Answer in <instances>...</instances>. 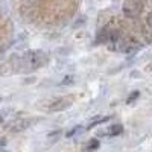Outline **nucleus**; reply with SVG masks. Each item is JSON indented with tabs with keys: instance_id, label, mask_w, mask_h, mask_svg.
Listing matches in <instances>:
<instances>
[{
	"instance_id": "1",
	"label": "nucleus",
	"mask_w": 152,
	"mask_h": 152,
	"mask_svg": "<svg viewBox=\"0 0 152 152\" xmlns=\"http://www.w3.org/2000/svg\"><path fill=\"white\" fill-rule=\"evenodd\" d=\"M23 66L28 70H37L47 64V53L43 50H28L23 55Z\"/></svg>"
},
{
	"instance_id": "2",
	"label": "nucleus",
	"mask_w": 152,
	"mask_h": 152,
	"mask_svg": "<svg viewBox=\"0 0 152 152\" xmlns=\"http://www.w3.org/2000/svg\"><path fill=\"white\" fill-rule=\"evenodd\" d=\"M122 12L128 18L140 17V14L143 12V2L142 0H125L122 6Z\"/></svg>"
},
{
	"instance_id": "3",
	"label": "nucleus",
	"mask_w": 152,
	"mask_h": 152,
	"mask_svg": "<svg viewBox=\"0 0 152 152\" xmlns=\"http://www.w3.org/2000/svg\"><path fill=\"white\" fill-rule=\"evenodd\" d=\"M73 104V97L72 96H64V97H58L55 99L52 104L49 105V111H52V113H56V111H64L67 108H70Z\"/></svg>"
},
{
	"instance_id": "4",
	"label": "nucleus",
	"mask_w": 152,
	"mask_h": 152,
	"mask_svg": "<svg viewBox=\"0 0 152 152\" xmlns=\"http://www.w3.org/2000/svg\"><path fill=\"white\" fill-rule=\"evenodd\" d=\"M31 125H32L31 119H18V120H15L14 123L11 125V131L12 132H21L24 129H28Z\"/></svg>"
},
{
	"instance_id": "5",
	"label": "nucleus",
	"mask_w": 152,
	"mask_h": 152,
	"mask_svg": "<svg viewBox=\"0 0 152 152\" xmlns=\"http://www.w3.org/2000/svg\"><path fill=\"white\" fill-rule=\"evenodd\" d=\"M100 143L97 138H91V140H88L84 146H82V152H96L99 149Z\"/></svg>"
},
{
	"instance_id": "6",
	"label": "nucleus",
	"mask_w": 152,
	"mask_h": 152,
	"mask_svg": "<svg viewBox=\"0 0 152 152\" xmlns=\"http://www.w3.org/2000/svg\"><path fill=\"white\" fill-rule=\"evenodd\" d=\"M122 131H123V126L120 125V123H116V125H113V126H110V128L107 129V135H110V137H114V135H120L122 134Z\"/></svg>"
},
{
	"instance_id": "7",
	"label": "nucleus",
	"mask_w": 152,
	"mask_h": 152,
	"mask_svg": "<svg viewBox=\"0 0 152 152\" xmlns=\"http://www.w3.org/2000/svg\"><path fill=\"white\" fill-rule=\"evenodd\" d=\"M110 119H111V117H108V116H107V117H97L96 120H93L90 125L87 126V129H91V128H94V126H97V125H100V123H105V122H108Z\"/></svg>"
},
{
	"instance_id": "8",
	"label": "nucleus",
	"mask_w": 152,
	"mask_h": 152,
	"mask_svg": "<svg viewBox=\"0 0 152 152\" xmlns=\"http://www.w3.org/2000/svg\"><path fill=\"white\" fill-rule=\"evenodd\" d=\"M138 97H140V91H132V93L129 94V97L126 99V104H128V105L134 104V102H135V99H138Z\"/></svg>"
},
{
	"instance_id": "9",
	"label": "nucleus",
	"mask_w": 152,
	"mask_h": 152,
	"mask_svg": "<svg viewBox=\"0 0 152 152\" xmlns=\"http://www.w3.org/2000/svg\"><path fill=\"white\" fill-rule=\"evenodd\" d=\"M73 79H75L73 76H72V75H69V76H66V78L62 79V82H61V84H62V85H70V84H73Z\"/></svg>"
},
{
	"instance_id": "10",
	"label": "nucleus",
	"mask_w": 152,
	"mask_h": 152,
	"mask_svg": "<svg viewBox=\"0 0 152 152\" xmlns=\"http://www.w3.org/2000/svg\"><path fill=\"white\" fill-rule=\"evenodd\" d=\"M79 129H81V126H75V128H73V129H70V131H69L66 135H67V137H72L73 134H76V132H78Z\"/></svg>"
},
{
	"instance_id": "11",
	"label": "nucleus",
	"mask_w": 152,
	"mask_h": 152,
	"mask_svg": "<svg viewBox=\"0 0 152 152\" xmlns=\"http://www.w3.org/2000/svg\"><path fill=\"white\" fill-rule=\"evenodd\" d=\"M26 2H29V3H35V2H40V0H26Z\"/></svg>"
},
{
	"instance_id": "12",
	"label": "nucleus",
	"mask_w": 152,
	"mask_h": 152,
	"mask_svg": "<svg viewBox=\"0 0 152 152\" xmlns=\"http://www.w3.org/2000/svg\"><path fill=\"white\" fill-rule=\"evenodd\" d=\"M3 145H5V140H0V148H2Z\"/></svg>"
},
{
	"instance_id": "13",
	"label": "nucleus",
	"mask_w": 152,
	"mask_h": 152,
	"mask_svg": "<svg viewBox=\"0 0 152 152\" xmlns=\"http://www.w3.org/2000/svg\"><path fill=\"white\" fill-rule=\"evenodd\" d=\"M3 122V119H2V116H0V123H2Z\"/></svg>"
}]
</instances>
